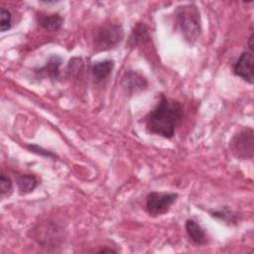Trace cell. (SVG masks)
<instances>
[{"mask_svg":"<svg viewBox=\"0 0 254 254\" xmlns=\"http://www.w3.org/2000/svg\"><path fill=\"white\" fill-rule=\"evenodd\" d=\"M178 194L174 192L152 191L146 198V209L150 215L156 216L166 213L176 202Z\"/></svg>","mask_w":254,"mask_h":254,"instance_id":"cell-5","label":"cell"},{"mask_svg":"<svg viewBox=\"0 0 254 254\" xmlns=\"http://www.w3.org/2000/svg\"><path fill=\"white\" fill-rule=\"evenodd\" d=\"M186 231L190 239L197 244L203 245L207 242V235L201 225L193 219H188L186 222Z\"/></svg>","mask_w":254,"mask_h":254,"instance_id":"cell-9","label":"cell"},{"mask_svg":"<svg viewBox=\"0 0 254 254\" xmlns=\"http://www.w3.org/2000/svg\"><path fill=\"white\" fill-rule=\"evenodd\" d=\"M211 215L216 217V218H219L221 220H230V221L234 220V215L231 214V212L228 211L226 208L225 209L214 210L213 212H211Z\"/></svg>","mask_w":254,"mask_h":254,"instance_id":"cell-16","label":"cell"},{"mask_svg":"<svg viewBox=\"0 0 254 254\" xmlns=\"http://www.w3.org/2000/svg\"><path fill=\"white\" fill-rule=\"evenodd\" d=\"M62 64V58L59 56H52L46 64L35 72L39 77H49L52 79L58 78L60 74V66Z\"/></svg>","mask_w":254,"mask_h":254,"instance_id":"cell-8","label":"cell"},{"mask_svg":"<svg viewBox=\"0 0 254 254\" xmlns=\"http://www.w3.org/2000/svg\"><path fill=\"white\" fill-rule=\"evenodd\" d=\"M100 252H116V251H114L112 249H102V250H100Z\"/></svg>","mask_w":254,"mask_h":254,"instance_id":"cell-18","label":"cell"},{"mask_svg":"<svg viewBox=\"0 0 254 254\" xmlns=\"http://www.w3.org/2000/svg\"><path fill=\"white\" fill-rule=\"evenodd\" d=\"M26 147H27L31 152L36 153V154H38V155L46 156V157H48V158H55V157H56L55 154H53V153H51V152H49V151L43 149L42 147H39L38 145H27Z\"/></svg>","mask_w":254,"mask_h":254,"instance_id":"cell-17","label":"cell"},{"mask_svg":"<svg viewBox=\"0 0 254 254\" xmlns=\"http://www.w3.org/2000/svg\"><path fill=\"white\" fill-rule=\"evenodd\" d=\"M122 85L128 93H134L145 89L148 83L143 75L136 71L129 70L122 78Z\"/></svg>","mask_w":254,"mask_h":254,"instance_id":"cell-7","label":"cell"},{"mask_svg":"<svg viewBox=\"0 0 254 254\" xmlns=\"http://www.w3.org/2000/svg\"><path fill=\"white\" fill-rule=\"evenodd\" d=\"M0 30L1 32H5L7 30H9L11 28V23H12V16H11V13L2 8L1 11H0Z\"/></svg>","mask_w":254,"mask_h":254,"instance_id":"cell-14","label":"cell"},{"mask_svg":"<svg viewBox=\"0 0 254 254\" xmlns=\"http://www.w3.org/2000/svg\"><path fill=\"white\" fill-rule=\"evenodd\" d=\"M184 109L179 101L170 100L162 95L160 101L145 117L147 130L164 138L170 139L182 121Z\"/></svg>","mask_w":254,"mask_h":254,"instance_id":"cell-1","label":"cell"},{"mask_svg":"<svg viewBox=\"0 0 254 254\" xmlns=\"http://www.w3.org/2000/svg\"><path fill=\"white\" fill-rule=\"evenodd\" d=\"M64 19L59 14H41L38 16V23L48 31H58L63 25Z\"/></svg>","mask_w":254,"mask_h":254,"instance_id":"cell-11","label":"cell"},{"mask_svg":"<svg viewBox=\"0 0 254 254\" xmlns=\"http://www.w3.org/2000/svg\"><path fill=\"white\" fill-rule=\"evenodd\" d=\"M37 180L32 175H21L17 179V186L22 193H28L33 191L37 187Z\"/></svg>","mask_w":254,"mask_h":254,"instance_id":"cell-13","label":"cell"},{"mask_svg":"<svg viewBox=\"0 0 254 254\" xmlns=\"http://www.w3.org/2000/svg\"><path fill=\"white\" fill-rule=\"evenodd\" d=\"M233 155L241 160H251L254 151V133L251 128H246L234 135L230 141Z\"/></svg>","mask_w":254,"mask_h":254,"instance_id":"cell-3","label":"cell"},{"mask_svg":"<svg viewBox=\"0 0 254 254\" xmlns=\"http://www.w3.org/2000/svg\"><path fill=\"white\" fill-rule=\"evenodd\" d=\"M123 30L121 26L107 24L101 26L94 37V47L98 51H105L115 47L123 39Z\"/></svg>","mask_w":254,"mask_h":254,"instance_id":"cell-4","label":"cell"},{"mask_svg":"<svg viewBox=\"0 0 254 254\" xmlns=\"http://www.w3.org/2000/svg\"><path fill=\"white\" fill-rule=\"evenodd\" d=\"M149 40H150V36H149L148 28L144 24L138 23L133 28V30L131 32L128 44H129L130 47L134 48V47H137V46L145 44Z\"/></svg>","mask_w":254,"mask_h":254,"instance_id":"cell-10","label":"cell"},{"mask_svg":"<svg viewBox=\"0 0 254 254\" xmlns=\"http://www.w3.org/2000/svg\"><path fill=\"white\" fill-rule=\"evenodd\" d=\"M0 190L2 195H9L13 190V185L10 178L6 177L4 174L0 178Z\"/></svg>","mask_w":254,"mask_h":254,"instance_id":"cell-15","label":"cell"},{"mask_svg":"<svg viewBox=\"0 0 254 254\" xmlns=\"http://www.w3.org/2000/svg\"><path fill=\"white\" fill-rule=\"evenodd\" d=\"M233 73L249 83H253L254 71V56L253 51L248 50L243 52L232 66Z\"/></svg>","mask_w":254,"mask_h":254,"instance_id":"cell-6","label":"cell"},{"mask_svg":"<svg viewBox=\"0 0 254 254\" xmlns=\"http://www.w3.org/2000/svg\"><path fill=\"white\" fill-rule=\"evenodd\" d=\"M114 68V62L112 60H105L94 64L91 67L92 74L97 80L106 79L112 72Z\"/></svg>","mask_w":254,"mask_h":254,"instance_id":"cell-12","label":"cell"},{"mask_svg":"<svg viewBox=\"0 0 254 254\" xmlns=\"http://www.w3.org/2000/svg\"><path fill=\"white\" fill-rule=\"evenodd\" d=\"M176 20L185 40L193 44L199 37L201 31L200 16L194 4L181 6L176 11Z\"/></svg>","mask_w":254,"mask_h":254,"instance_id":"cell-2","label":"cell"}]
</instances>
